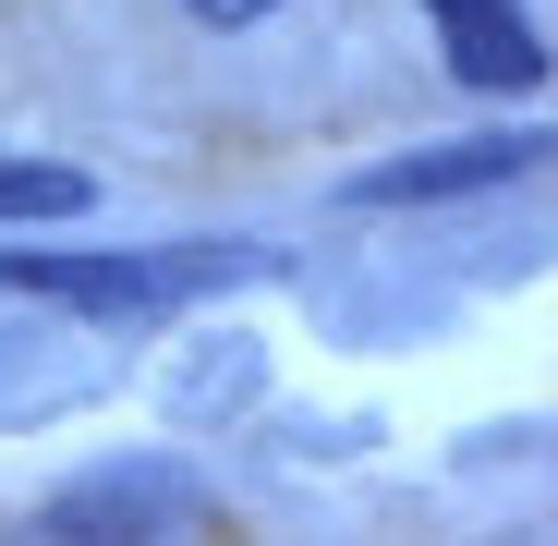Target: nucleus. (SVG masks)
I'll use <instances>...</instances> for the list:
<instances>
[{
	"label": "nucleus",
	"mask_w": 558,
	"mask_h": 546,
	"mask_svg": "<svg viewBox=\"0 0 558 546\" xmlns=\"http://www.w3.org/2000/svg\"><path fill=\"white\" fill-rule=\"evenodd\" d=\"M255 243H158V255H25L0 243V292L25 304H85V316H158V304H195L219 280H255Z\"/></svg>",
	"instance_id": "nucleus-1"
},
{
	"label": "nucleus",
	"mask_w": 558,
	"mask_h": 546,
	"mask_svg": "<svg viewBox=\"0 0 558 546\" xmlns=\"http://www.w3.org/2000/svg\"><path fill=\"white\" fill-rule=\"evenodd\" d=\"M425 13H437V49H449L461 85H534V73H546L522 0H425Z\"/></svg>",
	"instance_id": "nucleus-4"
},
{
	"label": "nucleus",
	"mask_w": 558,
	"mask_h": 546,
	"mask_svg": "<svg viewBox=\"0 0 558 546\" xmlns=\"http://www.w3.org/2000/svg\"><path fill=\"white\" fill-rule=\"evenodd\" d=\"M182 522H207V486L182 474V462H110V474H85L37 510V534L85 546V534H182Z\"/></svg>",
	"instance_id": "nucleus-2"
},
{
	"label": "nucleus",
	"mask_w": 558,
	"mask_h": 546,
	"mask_svg": "<svg viewBox=\"0 0 558 546\" xmlns=\"http://www.w3.org/2000/svg\"><path fill=\"white\" fill-rule=\"evenodd\" d=\"M98 182L61 170V158H0V219H85Z\"/></svg>",
	"instance_id": "nucleus-5"
},
{
	"label": "nucleus",
	"mask_w": 558,
	"mask_h": 546,
	"mask_svg": "<svg viewBox=\"0 0 558 546\" xmlns=\"http://www.w3.org/2000/svg\"><path fill=\"white\" fill-rule=\"evenodd\" d=\"M534 158H546V134H461V146L389 158V170H352V207H425V195H474V182H522Z\"/></svg>",
	"instance_id": "nucleus-3"
},
{
	"label": "nucleus",
	"mask_w": 558,
	"mask_h": 546,
	"mask_svg": "<svg viewBox=\"0 0 558 546\" xmlns=\"http://www.w3.org/2000/svg\"><path fill=\"white\" fill-rule=\"evenodd\" d=\"M182 13H195V25H267L279 0H182Z\"/></svg>",
	"instance_id": "nucleus-6"
}]
</instances>
